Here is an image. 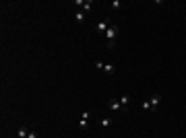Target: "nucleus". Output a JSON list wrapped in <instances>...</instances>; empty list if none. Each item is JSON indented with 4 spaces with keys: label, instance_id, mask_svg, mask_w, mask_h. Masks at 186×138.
<instances>
[{
    "label": "nucleus",
    "instance_id": "f257e3e1",
    "mask_svg": "<svg viewBox=\"0 0 186 138\" xmlns=\"http://www.w3.org/2000/svg\"><path fill=\"white\" fill-rule=\"evenodd\" d=\"M116 35H118V25H110V29L106 31V39H108L110 48H114V39H116Z\"/></svg>",
    "mask_w": 186,
    "mask_h": 138
},
{
    "label": "nucleus",
    "instance_id": "f03ea898",
    "mask_svg": "<svg viewBox=\"0 0 186 138\" xmlns=\"http://www.w3.org/2000/svg\"><path fill=\"white\" fill-rule=\"evenodd\" d=\"M108 107H110L112 111H126V109L122 107V103H120V99H110V103H108Z\"/></svg>",
    "mask_w": 186,
    "mask_h": 138
},
{
    "label": "nucleus",
    "instance_id": "7ed1b4c3",
    "mask_svg": "<svg viewBox=\"0 0 186 138\" xmlns=\"http://www.w3.org/2000/svg\"><path fill=\"white\" fill-rule=\"evenodd\" d=\"M95 66H97V68H99V70H104V72H106V74H114V72H116V68H114V66H112V64H104V62H97V64H95Z\"/></svg>",
    "mask_w": 186,
    "mask_h": 138
},
{
    "label": "nucleus",
    "instance_id": "20e7f679",
    "mask_svg": "<svg viewBox=\"0 0 186 138\" xmlns=\"http://www.w3.org/2000/svg\"><path fill=\"white\" fill-rule=\"evenodd\" d=\"M79 128H81V130H87V128H89V111H83L81 122H79Z\"/></svg>",
    "mask_w": 186,
    "mask_h": 138
},
{
    "label": "nucleus",
    "instance_id": "39448f33",
    "mask_svg": "<svg viewBox=\"0 0 186 138\" xmlns=\"http://www.w3.org/2000/svg\"><path fill=\"white\" fill-rule=\"evenodd\" d=\"M149 103H151V111H157V107L161 103V97L159 95H153V97H149Z\"/></svg>",
    "mask_w": 186,
    "mask_h": 138
},
{
    "label": "nucleus",
    "instance_id": "423d86ee",
    "mask_svg": "<svg viewBox=\"0 0 186 138\" xmlns=\"http://www.w3.org/2000/svg\"><path fill=\"white\" fill-rule=\"evenodd\" d=\"M108 29H110V19H104L102 23H97V31L99 33H106Z\"/></svg>",
    "mask_w": 186,
    "mask_h": 138
},
{
    "label": "nucleus",
    "instance_id": "0eeeda50",
    "mask_svg": "<svg viewBox=\"0 0 186 138\" xmlns=\"http://www.w3.org/2000/svg\"><path fill=\"white\" fill-rule=\"evenodd\" d=\"M81 9H83V13H91V9H93V2H91V0H83Z\"/></svg>",
    "mask_w": 186,
    "mask_h": 138
},
{
    "label": "nucleus",
    "instance_id": "6e6552de",
    "mask_svg": "<svg viewBox=\"0 0 186 138\" xmlns=\"http://www.w3.org/2000/svg\"><path fill=\"white\" fill-rule=\"evenodd\" d=\"M120 103H122V107L126 109V105L130 103V97H128V95H122V97H120Z\"/></svg>",
    "mask_w": 186,
    "mask_h": 138
},
{
    "label": "nucleus",
    "instance_id": "1a4fd4ad",
    "mask_svg": "<svg viewBox=\"0 0 186 138\" xmlns=\"http://www.w3.org/2000/svg\"><path fill=\"white\" fill-rule=\"evenodd\" d=\"M110 124H112V120H110V117H102V120H99V126H102V128H108Z\"/></svg>",
    "mask_w": 186,
    "mask_h": 138
},
{
    "label": "nucleus",
    "instance_id": "9d476101",
    "mask_svg": "<svg viewBox=\"0 0 186 138\" xmlns=\"http://www.w3.org/2000/svg\"><path fill=\"white\" fill-rule=\"evenodd\" d=\"M74 19H77V23H83V21H85V13H83V11H79Z\"/></svg>",
    "mask_w": 186,
    "mask_h": 138
},
{
    "label": "nucleus",
    "instance_id": "9b49d317",
    "mask_svg": "<svg viewBox=\"0 0 186 138\" xmlns=\"http://www.w3.org/2000/svg\"><path fill=\"white\" fill-rule=\"evenodd\" d=\"M27 134H29V132H27L25 128H19V132H17V136H19V138H27Z\"/></svg>",
    "mask_w": 186,
    "mask_h": 138
},
{
    "label": "nucleus",
    "instance_id": "f8f14e48",
    "mask_svg": "<svg viewBox=\"0 0 186 138\" xmlns=\"http://www.w3.org/2000/svg\"><path fill=\"white\" fill-rule=\"evenodd\" d=\"M141 107H143V109H147V111H151V103H149V99H147V101H143V103H141Z\"/></svg>",
    "mask_w": 186,
    "mask_h": 138
},
{
    "label": "nucleus",
    "instance_id": "ddd939ff",
    "mask_svg": "<svg viewBox=\"0 0 186 138\" xmlns=\"http://www.w3.org/2000/svg\"><path fill=\"white\" fill-rule=\"evenodd\" d=\"M112 9H116V11L120 9V2H118V0H114V2H112Z\"/></svg>",
    "mask_w": 186,
    "mask_h": 138
},
{
    "label": "nucleus",
    "instance_id": "4468645a",
    "mask_svg": "<svg viewBox=\"0 0 186 138\" xmlns=\"http://www.w3.org/2000/svg\"><path fill=\"white\" fill-rule=\"evenodd\" d=\"M27 138H37V132H29V134H27Z\"/></svg>",
    "mask_w": 186,
    "mask_h": 138
}]
</instances>
